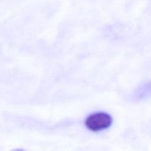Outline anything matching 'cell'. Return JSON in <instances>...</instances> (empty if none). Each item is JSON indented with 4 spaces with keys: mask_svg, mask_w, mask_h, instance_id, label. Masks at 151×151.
I'll return each instance as SVG.
<instances>
[{
    "mask_svg": "<svg viewBox=\"0 0 151 151\" xmlns=\"http://www.w3.org/2000/svg\"><path fill=\"white\" fill-rule=\"evenodd\" d=\"M113 119L106 112H97L90 115L85 121V125L88 130L94 132L104 131L110 128Z\"/></svg>",
    "mask_w": 151,
    "mask_h": 151,
    "instance_id": "obj_1",
    "label": "cell"
}]
</instances>
